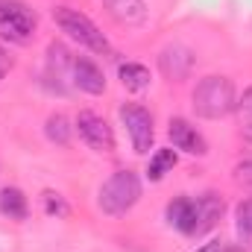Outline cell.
I'll return each instance as SVG.
<instances>
[{
  "mask_svg": "<svg viewBox=\"0 0 252 252\" xmlns=\"http://www.w3.org/2000/svg\"><path fill=\"white\" fill-rule=\"evenodd\" d=\"M190 103H193V112L205 121H217V118H226L229 112H235V82L229 76H202L193 91H190Z\"/></svg>",
  "mask_w": 252,
  "mask_h": 252,
  "instance_id": "cell-1",
  "label": "cell"
},
{
  "mask_svg": "<svg viewBox=\"0 0 252 252\" xmlns=\"http://www.w3.org/2000/svg\"><path fill=\"white\" fill-rule=\"evenodd\" d=\"M141 199V176L135 170H115L97 193V205L109 217H124Z\"/></svg>",
  "mask_w": 252,
  "mask_h": 252,
  "instance_id": "cell-2",
  "label": "cell"
},
{
  "mask_svg": "<svg viewBox=\"0 0 252 252\" xmlns=\"http://www.w3.org/2000/svg\"><path fill=\"white\" fill-rule=\"evenodd\" d=\"M53 21H56V27L67 32V38H73L79 47H85V50H91V53H103V56H112V44H109V38L100 32V27L88 18V15H82L79 9H73V6H56L53 9Z\"/></svg>",
  "mask_w": 252,
  "mask_h": 252,
  "instance_id": "cell-3",
  "label": "cell"
},
{
  "mask_svg": "<svg viewBox=\"0 0 252 252\" xmlns=\"http://www.w3.org/2000/svg\"><path fill=\"white\" fill-rule=\"evenodd\" d=\"M35 27H38L35 9H30L24 0H0V35L3 38L15 44H27Z\"/></svg>",
  "mask_w": 252,
  "mask_h": 252,
  "instance_id": "cell-4",
  "label": "cell"
},
{
  "mask_svg": "<svg viewBox=\"0 0 252 252\" xmlns=\"http://www.w3.org/2000/svg\"><path fill=\"white\" fill-rule=\"evenodd\" d=\"M121 121H124L126 132H129V141H132V150L138 156H147L153 150V141H156V121H153V112L141 103H124L121 106Z\"/></svg>",
  "mask_w": 252,
  "mask_h": 252,
  "instance_id": "cell-5",
  "label": "cell"
},
{
  "mask_svg": "<svg viewBox=\"0 0 252 252\" xmlns=\"http://www.w3.org/2000/svg\"><path fill=\"white\" fill-rule=\"evenodd\" d=\"M73 132L79 135L82 144H88L94 153H112L115 150V132L97 112H79L73 121Z\"/></svg>",
  "mask_w": 252,
  "mask_h": 252,
  "instance_id": "cell-6",
  "label": "cell"
},
{
  "mask_svg": "<svg viewBox=\"0 0 252 252\" xmlns=\"http://www.w3.org/2000/svg\"><path fill=\"white\" fill-rule=\"evenodd\" d=\"M164 217H167V223H170L179 235H185V238H196V220H199L196 196H188V193L173 196V199L164 205Z\"/></svg>",
  "mask_w": 252,
  "mask_h": 252,
  "instance_id": "cell-7",
  "label": "cell"
},
{
  "mask_svg": "<svg viewBox=\"0 0 252 252\" xmlns=\"http://www.w3.org/2000/svg\"><path fill=\"white\" fill-rule=\"evenodd\" d=\"M167 135H170V141H173L176 150H182V153H188V156H199V158L208 156V141H205L202 132L190 124V121H185V118H170Z\"/></svg>",
  "mask_w": 252,
  "mask_h": 252,
  "instance_id": "cell-8",
  "label": "cell"
},
{
  "mask_svg": "<svg viewBox=\"0 0 252 252\" xmlns=\"http://www.w3.org/2000/svg\"><path fill=\"white\" fill-rule=\"evenodd\" d=\"M67 76H70L73 88H79V91H85V94H91V97H97V94L106 91V76H103L100 64L91 62L88 56H73Z\"/></svg>",
  "mask_w": 252,
  "mask_h": 252,
  "instance_id": "cell-9",
  "label": "cell"
},
{
  "mask_svg": "<svg viewBox=\"0 0 252 252\" xmlns=\"http://www.w3.org/2000/svg\"><path fill=\"white\" fill-rule=\"evenodd\" d=\"M193 53H190L185 44H167L161 53H158V67L161 73L170 79V82H182L188 79L190 70H193Z\"/></svg>",
  "mask_w": 252,
  "mask_h": 252,
  "instance_id": "cell-10",
  "label": "cell"
},
{
  "mask_svg": "<svg viewBox=\"0 0 252 252\" xmlns=\"http://www.w3.org/2000/svg\"><path fill=\"white\" fill-rule=\"evenodd\" d=\"M196 205H199L196 238H202V235H208V232L220 223V217H223V211H226V202H223V196H220L217 190H205V193L196 196Z\"/></svg>",
  "mask_w": 252,
  "mask_h": 252,
  "instance_id": "cell-11",
  "label": "cell"
},
{
  "mask_svg": "<svg viewBox=\"0 0 252 252\" xmlns=\"http://www.w3.org/2000/svg\"><path fill=\"white\" fill-rule=\"evenodd\" d=\"M100 3L109 12V18L124 24V27H138L147 18V3L144 0H100Z\"/></svg>",
  "mask_w": 252,
  "mask_h": 252,
  "instance_id": "cell-12",
  "label": "cell"
},
{
  "mask_svg": "<svg viewBox=\"0 0 252 252\" xmlns=\"http://www.w3.org/2000/svg\"><path fill=\"white\" fill-rule=\"evenodd\" d=\"M0 214L9 217V220H27V214H30L27 193L21 188H15V185H6L0 190Z\"/></svg>",
  "mask_w": 252,
  "mask_h": 252,
  "instance_id": "cell-13",
  "label": "cell"
},
{
  "mask_svg": "<svg viewBox=\"0 0 252 252\" xmlns=\"http://www.w3.org/2000/svg\"><path fill=\"white\" fill-rule=\"evenodd\" d=\"M176 161H179L176 150H170V147L156 150V153L150 156V164H147V179H150V182H161L167 173H173Z\"/></svg>",
  "mask_w": 252,
  "mask_h": 252,
  "instance_id": "cell-14",
  "label": "cell"
},
{
  "mask_svg": "<svg viewBox=\"0 0 252 252\" xmlns=\"http://www.w3.org/2000/svg\"><path fill=\"white\" fill-rule=\"evenodd\" d=\"M118 76H121L124 88L132 91V94H141V91L150 88V70H147L144 64H138V62H124L121 67H118Z\"/></svg>",
  "mask_w": 252,
  "mask_h": 252,
  "instance_id": "cell-15",
  "label": "cell"
},
{
  "mask_svg": "<svg viewBox=\"0 0 252 252\" xmlns=\"http://www.w3.org/2000/svg\"><path fill=\"white\" fill-rule=\"evenodd\" d=\"M44 135H47L50 144L67 147V144H70V135H73V126H70V121H67L64 115H50L47 124H44Z\"/></svg>",
  "mask_w": 252,
  "mask_h": 252,
  "instance_id": "cell-16",
  "label": "cell"
},
{
  "mask_svg": "<svg viewBox=\"0 0 252 252\" xmlns=\"http://www.w3.org/2000/svg\"><path fill=\"white\" fill-rule=\"evenodd\" d=\"M235 115H238V132H241V138L252 141V85L238 97Z\"/></svg>",
  "mask_w": 252,
  "mask_h": 252,
  "instance_id": "cell-17",
  "label": "cell"
},
{
  "mask_svg": "<svg viewBox=\"0 0 252 252\" xmlns=\"http://www.w3.org/2000/svg\"><path fill=\"white\" fill-rule=\"evenodd\" d=\"M235 229L244 241H252V196L235 205Z\"/></svg>",
  "mask_w": 252,
  "mask_h": 252,
  "instance_id": "cell-18",
  "label": "cell"
},
{
  "mask_svg": "<svg viewBox=\"0 0 252 252\" xmlns=\"http://www.w3.org/2000/svg\"><path fill=\"white\" fill-rule=\"evenodd\" d=\"M41 199H44V211H47L50 217H59V220L67 217V211H70V208H67V202H64L62 193H56V190H44V193H41Z\"/></svg>",
  "mask_w": 252,
  "mask_h": 252,
  "instance_id": "cell-19",
  "label": "cell"
},
{
  "mask_svg": "<svg viewBox=\"0 0 252 252\" xmlns=\"http://www.w3.org/2000/svg\"><path fill=\"white\" fill-rule=\"evenodd\" d=\"M232 176H235V182H238V185H244V188L252 190V158L238 161V164H235V170H232Z\"/></svg>",
  "mask_w": 252,
  "mask_h": 252,
  "instance_id": "cell-20",
  "label": "cell"
},
{
  "mask_svg": "<svg viewBox=\"0 0 252 252\" xmlns=\"http://www.w3.org/2000/svg\"><path fill=\"white\" fill-rule=\"evenodd\" d=\"M12 64H15V62H12V56H9V53L0 47V82H3V76L12 70Z\"/></svg>",
  "mask_w": 252,
  "mask_h": 252,
  "instance_id": "cell-21",
  "label": "cell"
},
{
  "mask_svg": "<svg viewBox=\"0 0 252 252\" xmlns=\"http://www.w3.org/2000/svg\"><path fill=\"white\" fill-rule=\"evenodd\" d=\"M220 250H223V241H208L205 247H199L196 252H220Z\"/></svg>",
  "mask_w": 252,
  "mask_h": 252,
  "instance_id": "cell-22",
  "label": "cell"
}]
</instances>
